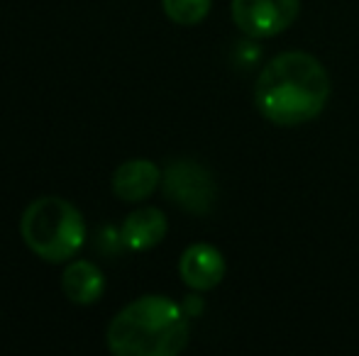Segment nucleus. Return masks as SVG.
<instances>
[{"instance_id":"8","label":"nucleus","mask_w":359,"mask_h":356,"mask_svg":"<svg viewBox=\"0 0 359 356\" xmlns=\"http://www.w3.org/2000/svg\"><path fill=\"white\" fill-rule=\"evenodd\" d=\"M166 232H169V222L159 208H137L125 218L120 239L133 252H147L164 242Z\"/></svg>"},{"instance_id":"5","label":"nucleus","mask_w":359,"mask_h":356,"mask_svg":"<svg viewBox=\"0 0 359 356\" xmlns=\"http://www.w3.org/2000/svg\"><path fill=\"white\" fill-rule=\"evenodd\" d=\"M232 22L252 39L276 37L296 22L301 0H232Z\"/></svg>"},{"instance_id":"1","label":"nucleus","mask_w":359,"mask_h":356,"mask_svg":"<svg viewBox=\"0 0 359 356\" xmlns=\"http://www.w3.org/2000/svg\"><path fill=\"white\" fill-rule=\"evenodd\" d=\"M330 100V76L308 52H284L274 57L255 86V103L269 122L281 127L311 122Z\"/></svg>"},{"instance_id":"4","label":"nucleus","mask_w":359,"mask_h":356,"mask_svg":"<svg viewBox=\"0 0 359 356\" xmlns=\"http://www.w3.org/2000/svg\"><path fill=\"white\" fill-rule=\"evenodd\" d=\"M164 195L181 210L194 215L210 213L215 203V180L208 169L191 159H176L161 171Z\"/></svg>"},{"instance_id":"7","label":"nucleus","mask_w":359,"mask_h":356,"mask_svg":"<svg viewBox=\"0 0 359 356\" xmlns=\"http://www.w3.org/2000/svg\"><path fill=\"white\" fill-rule=\"evenodd\" d=\"M161 183V169L149 159H130L113 173V193L123 203H142Z\"/></svg>"},{"instance_id":"3","label":"nucleus","mask_w":359,"mask_h":356,"mask_svg":"<svg viewBox=\"0 0 359 356\" xmlns=\"http://www.w3.org/2000/svg\"><path fill=\"white\" fill-rule=\"evenodd\" d=\"M86 220L67 198L42 195L25 208L20 220L27 249L47 264H64L74 259L86 244Z\"/></svg>"},{"instance_id":"9","label":"nucleus","mask_w":359,"mask_h":356,"mask_svg":"<svg viewBox=\"0 0 359 356\" xmlns=\"http://www.w3.org/2000/svg\"><path fill=\"white\" fill-rule=\"evenodd\" d=\"M62 288L72 303L93 305L100 300L105 290V276L95 264L90 262H72L62 276Z\"/></svg>"},{"instance_id":"10","label":"nucleus","mask_w":359,"mask_h":356,"mask_svg":"<svg viewBox=\"0 0 359 356\" xmlns=\"http://www.w3.org/2000/svg\"><path fill=\"white\" fill-rule=\"evenodd\" d=\"M210 5H213V0H161L166 17L176 24H184V27L203 22L210 13Z\"/></svg>"},{"instance_id":"6","label":"nucleus","mask_w":359,"mask_h":356,"mask_svg":"<svg viewBox=\"0 0 359 356\" xmlns=\"http://www.w3.org/2000/svg\"><path fill=\"white\" fill-rule=\"evenodd\" d=\"M179 273L189 288L213 290L225 278V259L213 244H191L179 259Z\"/></svg>"},{"instance_id":"2","label":"nucleus","mask_w":359,"mask_h":356,"mask_svg":"<svg viewBox=\"0 0 359 356\" xmlns=\"http://www.w3.org/2000/svg\"><path fill=\"white\" fill-rule=\"evenodd\" d=\"M189 315L166 295H142L125 305L105 332L118 356H174L189 344Z\"/></svg>"}]
</instances>
